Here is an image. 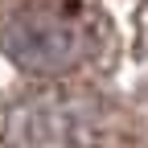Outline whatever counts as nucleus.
Here are the masks:
<instances>
[{
  "label": "nucleus",
  "instance_id": "1",
  "mask_svg": "<svg viewBox=\"0 0 148 148\" xmlns=\"http://www.w3.org/2000/svg\"><path fill=\"white\" fill-rule=\"evenodd\" d=\"M4 49L16 66L33 74H62L86 58L90 37L78 16H70V8L41 4L16 12L4 25Z\"/></svg>",
  "mask_w": 148,
  "mask_h": 148
}]
</instances>
